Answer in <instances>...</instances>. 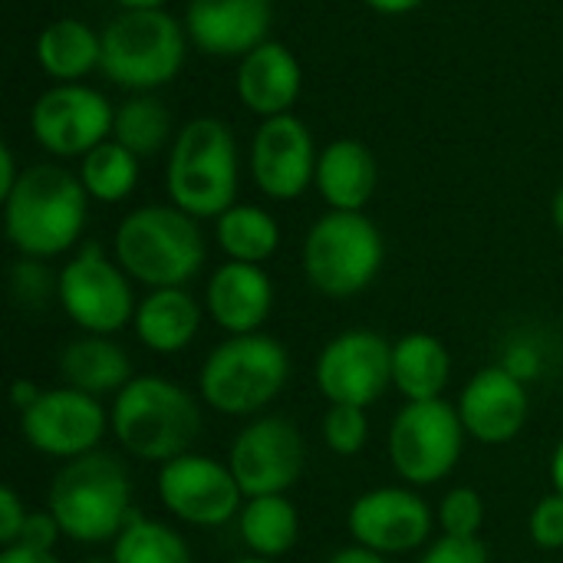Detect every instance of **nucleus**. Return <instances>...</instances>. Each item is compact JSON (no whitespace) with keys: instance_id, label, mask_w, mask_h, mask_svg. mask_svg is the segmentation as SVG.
Segmentation results:
<instances>
[{"instance_id":"obj_5","label":"nucleus","mask_w":563,"mask_h":563,"mask_svg":"<svg viewBox=\"0 0 563 563\" xmlns=\"http://www.w3.org/2000/svg\"><path fill=\"white\" fill-rule=\"evenodd\" d=\"M46 511L63 538L76 544H112L135 515L125 465L109 452H89L66 462L46 495Z\"/></svg>"},{"instance_id":"obj_35","label":"nucleus","mask_w":563,"mask_h":563,"mask_svg":"<svg viewBox=\"0 0 563 563\" xmlns=\"http://www.w3.org/2000/svg\"><path fill=\"white\" fill-rule=\"evenodd\" d=\"M528 531H531V541L541 548V551H563V495L561 492H551L544 495L531 518H528Z\"/></svg>"},{"instance_id":"obj_25","label":"nucleus","mask_w":563,"mask_h":563,"mask_svg":"<svg viewBox=\"0 0 563 563\" xmlns=\"http://www.w3.org/2000/svg\"><path fill=\"white\" fill-rule=\"evenodd\" d=\"M36 63L53 82H86L102 69V30H92L79 16H59L36 36Z\"/></svg>"},{"instance_id":"obj_19","label":"nucleus","mask_w":563,"mask_h":563,"mask_svg":"<svg viewBox=\"0 0 563 563\" xmlns=\"http://www.w3.org/2000/svg\"><path fill=\"white\" fill-rule=\"evenodd\" d=\"M188 43L218 59H241L271 40V0H188L185 7Z\"/></svg>"},{"instance_id":"obj_20","label":"nucleus","mask_w":563,"mask_h":563,"mask_svg":"<svg viewBox=\"0 0 563 563\" xmlns=\"http://www.w3.org/2000/svg\"><path fill=\"white\" fill-rule=\"evenodd\" d=\"M274 310V280L261 264L224 261L211 271L205 287V313L228 336L261 333Z\"/></svg>"},{"instance_id":"obj_42","label":"nucleus","mask_w":563,"mask_h":563,"mask_svg":"<svg viewBox=\"0 0 563 563\" xmlns=\"http://www.w3.org/2000/svg\"><path fill=\"white\" fill-rule=\"evenodd\" d=\"M327 563H389V561H386L383 554H376V551H366V548L353 544V548H343V551L330 554Z\"/></svg>"},{"instance_id":"obj_6","label":"nucleus","mask_w":563,"mask_h":563,"mask_svg":"<svg viewBox=\"0 0 563 563\" xmlns=\"http://www.w3.org/2000/svg\"><path fill=\"white\" fill-rule=\"evenodd\" d=\"M290 379V353L277 336L247 333L218 343L198 369V396L218 416H261Z\"/></svg>"},{"instance_id":"obj_41","label":"nucleus","mask_w":563,"mask_h":563,"mask_svg":"<svg viewBox=\"0 0 563 563\" xmlns=\"http://www.w3.org/2000/svg\"><path fill=\"white\" fill-rule=\"evenodd\" d=\"M369 10H376V13H383V16H406V13H412V10H419L426 0H363Z\"/></svg>"},{"instance_id":"obj_11","label":"nucleus","mask_w":563,"mask_h":563,"mask_svg":"<svg viewBox=\"0 0 563 563\" xmlns=\"http://www.w3.org/2000/svg\"><path fill=\"white\" fill-rule=\"evenodd\" d=\"M115 106L89 82H53L30 109L33 142L53 158H82L112 139Z\"/></svg>"},{"instance_id":"obj_38","label":"nucleus","mask_w":563,"mask_h":563,"mask_svg":"<svg viewBox=\"0 0 563 563\" xmlns=\"http://www.w3.org/2000/svg\"><path fill=\"white\" fill-rule=\"evenodd\" d=\"M59 538H63V531H59V525H56V518L49 511H30L16 544L33 548V551H53Z\"/></svg>"},{"instance_id":"obj_14","label":"nucleus","mask_w":563,"mask_h":563,"mask_svg":"<svg viewBox=\"0 0 563 563\" xmlns=\"http://www.w3.org/2000/svg\"><path fill=\"white\" fill-rule=\"evenodd\" d=\"M320 396L330 406H373L393 386V343L373 330H343L313 366Z\"/></svg>"},{"instance_id":"obj_24","label":"nucleus","mask_w":563,"mask_h":563,"mask_svg":"<svg viewBox=\"0 0 563 563\" xmlns=\"http://www.w3.org/2000/svg\"><path fill=\"white\" fill-rule=\"evenodd\" d=\"M56 366H59V376L66 379V386L89 393L96 399L119 396L135 379L129 353L112 336H96V333H82V336L69 340L63 346Z\"/></svg>"},{"instance_id":"obj_23","label":"nucleus","mask_w":563,"mask_h":563,"mask_svg":"<svg viewBox=\"0 0 563 563\" xmlns=\"http://www.w3.org/2000/svg\"><path fill=\"white\" fill-rule=\"evenodd\" d=\"M201 320L205 310L185 287H162V290H148L139 300L132 330L145 350L158 356H175L195 343Z\"/></svg>"},{"instance_id":"obj_29","label":"nucleus","mask_w":563,"mask_h":563,"mask_svg":"<svg viewBox=\"0 0 563 563\" xmlns=\"http://www.w3.org/2000/svg\"><path fill=\"white\" fill-rule=\"evenodd\" d=\"M175 135L178 129L172 122V112L155 92H129V99L115 106L112 139L125 145L135 158H155L158 152L172 148Z\"/></svg>"},{"instance_id":"obj_32","label":"nucleus","mask_w":563,"mask_h":563,"mask_svg":"<svg viewBox=\"0 0 563 563\" xmlns=\"http://www.w3.org/2000/svg\"><path fill=\"white\" fill-rule=\"evenodd\" d=\"M320 432H323V442L333 455L353 459L369 442V416L360 406H330Z\"/></svg>"},{"instance_id":"obj_18","label":"nucleus","mask_w":563,"mask_h":563,"mask_svg":"<svg viewBox=\"0 0 563 563\" xmlns=\"http://www.w3.org/2000/svg\"><path fill=\"white\" fill-rule=\"evenodd\" d=\"M455 409L468 439L482 445H508L528 426L531 396L525 376H518L511 366H485L465 383Z\"/></svg>"},{"instance_id":"obj_2","label":"nucleus","mask_w":563,"mask_h":563,"mask_svg":"<svg viewBox=\"0 0 563 563\" xmlns=\"http://www.w3.org/2000/svg\"><path fill=\"white\" fill-rule=\"evenodd\" d=\"M112 257L119 267L142 287H185L191 284L208 261V241L198 218L168 205L132 208L115 234Z\"/></svg>"},{"instance_id":"obj_39","label":"nucleus","mask_w":563,"mask_h":563,"mask_svg":"<svg viewBox=\"0 0 563 563\" xmlns=\"http://www.w3.org/2000/svg\"><path fill=\"white\" fill-rule=\"evenodd\" d=\"M20 175H23V168H16V155H13V148H10V145H3V148H0V201L13 191V185L20 181Z\"/></svg>"},{"instance_id":"obj_28","label":"nucleus","mask_w":563,"mask_h":563,"mask_svg":"<svg viewBox=\"0 0 563 563\" xmlns=\"http://www.w3.org/2000/svg\"><path fill=\"white\" fill-rule=\"evenodd\" d=\"M214 244L228 261L264 267L280 247V224L267 208L238 201L221 218H214Z\"/></svg>"},{"instance_id":"obj_16","label":"nucleus","mask_w":563,"mask_h":563,"mask_svg":"<svg viewBox=\"0 0 563 563\" xmlns=\"http://www.w3.org/2000/svg\"><path fill=\"white\" fill-rule=\"evenodd\" d=\"M320 148L300 115L261 119L251 135L247 168L257 191L271 201H297L313 188Z\"/></svg>"},{"instance_id":"obj_9","label":"nucleus","mask_w":563,"mask_h":563,"mask_svg":"<svg viewBox=\"0 0 563 563\" xmlns=\"http://www.w3.org/2000/svg\"><path fill=\"white\" fill-rule=\"evenodd\" d=\"M465 426L462 416L452 402L445 399H429V402H406L386 435V455L393 472L412 485H439L445 482L465 452Z\"/></svg>"},{"instance_id":"obj_44","label":"nucleus","mask_w":563,"mask_h":563,"mask_svg":"<svg viewBox=\"0 0 563 563\" xmlns=\"http://www.w3.org/2000/svg\"><path fill=\"white\" fill-rule=\"evenodd\" d=\"M551 485H554V492L563 495V439L558 442L554 455H551Z\"/></svg>"},{"instance_id":"obj_12","label":"nucleus","mask_w":563,"mask_h":563,"mask_svg":"<svg viewBox=\"0 0 563 563\" xmlns=\"http://www.w3.org/2000/svg\"><path fill=\"white\" fill-rule=\"evenodd\" d=\"M228 465L244 498L287 495L307 465V445L300 429L284 416L251 419L228 449Z\"/></svg>"},{"instance_id":"obj_4","label":"nucleus","mask_w":563,"mask_h":563,"mask_svg":"<svg viewBox=\"0 0 563 563\" xmlns=\"http://www.w3.org/2000/svg\"><path fill=\"white\" fill-rule=\"evenodd\" d=\"M109 432L132 459L162 468L191 452L201 432V406L165 376H135L109 406Z\"/></svg>"},{"instance_id":"obj_46","label":"nucleus","mask_w":563,"mask_h":563,"mask_svg":"<svg viewBox=\"0 0 563 563\" xmlns=\"http://www.w3.org/2000/svg\"><path fill=\"white\" fill-rule=\"evenodd\" d=\"M551 221H554V228L563 234V185L554 191V198H551Z\"/></svg>"},{"instance_id":"obj_13","label":"nucleus","mask_w":563,"mask_h":563,"mask_svg":"<svg viewBox=\"0 0 563 563\" xmlns=\"http://www.w3.org/2000/svg\"><path fill=\"white\" fill-rule=\"evenodd\" d=\"M106 429H109L106 406L96 396L79 393L73 386L43 389L40 399L20 412V432L26 445L40 455L63 459V462L99 452Z\"/></svg>"},{"instance_id":"obj_8","label":"nucleus","mask_w":563,"mask_h":563,"mask_svg":"<svg viewBox=\"0 0 563 563\" xmlns=\"http://www.w3.org/2000/svg\"><path fill=\"white\" fill-rule=\"evenodd\" d=\"M386 241L376 221L366 211H327L320 214L303 238L300 267L307 284L330 297L350 300L363 294L383 271Z\"/></svg>"},{"instance_id":"obj_17","label":"nucleus","mask_w":563,"mask_h":563,"mask_svg":"<svg viewBox=\"0 0 563 563\" xmlns=\"http://www.w3.org/2000/svg\"><path fill=\"white\" fill-rule=\"evenodd\" d=\"M353 544L383 558L412 554L432 544L435 511L412 488H373L363 492L346 515Z\"/></svg>"},{"instance_id":"obj_45","label":"nucleus","mask_w":563,"mask_h":563,"mask_svg":"<svg viewBox=\"0 0 563 563\" xmlns=\"http://www.w3.org/2000/svg\"><path fill=\"white\" fill-rule=\"evenodd\" d=\"M122 10H168L172 0H115Z\"/></svg>"},{"instance_id":"obj_40","label":"nucleus","mask_w":563,"mask_h":563,"mask_svg":"<svg viewBox=\"0 0 563 563\" xmlns=\"http://www.w3.org/2000/svg\"><path fill=\"white\" fill-rule=\"evenodd\" d=\"M0 563H59L53 551H33V548H23V544H13V548H3L0 551Z\"/></svg>"},{"instance_id":"obj_3","label":"nucleus","mask_w":563,"mask_h":563,"mask_svg":"<svg viewBox=\"0 0 563 563\" xmlns=\"http://www.w3.org/2000/svg\"><path fill=\"white\" fill-rule=\"evenodd\" d=\"M238 188L241 152L234 129L214 115L185 122L165 162L168 201L198 221H214L238 205Z\"/></svg>"},{"instance_id":"obj_34","label":"nucleus","mask_w":563,"mask_h":563,"mask_svg":"<svg viewBox=\"0 0 563 563\" xmlns=\"http://www.w3.org/2000/svg\"><path fill=\"white\" fill-rule=\"evenodd\" d=\"M56 280L59 274H53L46 261H36V257H20L10 267V294L26 310L46 307V300L56 297Z\"/></svg>"},{"instance_id":"obj_37","label":"nucleus","mask_w":563,"mask_h":563,"mask_svg":"<svg viewBox=\"0 0 563 563\" xmlns=\"http://www.w3.org/2000/svg\"><path fill=\"white\" fill-rule=\"evenodd\" d=\"M26 518H30V511L20 501V495L10 485H3L0 488V548H13L20 541Z\"/></svg>"},{"instance_id":"obj_7","label":"nucleus","mask_w":563,"mask_h":563,"mask_svg":"<svg viewBox=\"0 0 563 563\" xmlns=\"http://www.w3.org/2000/svg\"><path fill=\"white\" fill-rule=\"evenodd\" d=\"M188 33L168 10H119L102 26V76L125 92H155L178 79Z\"/></svg>"},{"instance_id":"obj_36","label":"nucleus","mask_w":563,"mask_h":563,"mask_svg":"<svg viewBox=\"0 0 563 563\" xmlns=\"http://www.w3.org/2000/svg\"><path fill=\"white\" fill-rule=\"evenodd\" d=\"M419 563H488V548L478 538H435Z\"/></svg>"},{"instance_id":"obj_21","label":"nucleus","mask_w":563,"mask_h":563,"mask_svg":"<svg viewBox=\"0 0 563 563\" xmlns=\"http://www.w3.org/2000/svg\"><path fill=\"white\" fill-rule=\"evenodd\" d=\"M234 92L241 106L261 119L290 115L303 92V66L280 40H267L238 59Z\"/></svg>"},{"instance_id":"obj_26","label":"nucleus","mask_w":563,"mask_h":563,"mask_svg":"<svg viewBox=\"0 0 563 563\" xmlns=\"http://www.w3.org/2000/svg\"><path fill=\"white\" fill-rule=\"evenodd\" d=\"M452 379L449 346L432 333H406L393 343V386L406 402L442 399Z\"/></svg>"},{"instance_id":"obj_22","label":"nucleus","mask_w":563,"mask_h":563,"mask_svg":"<svg viewBox=\"0 0 563 563\" xmlns=\"http://www.w3.org/2000/svg\"><path fill=\"white\" fill-rule=\"evenodd\" d=\"M379 185V165L366 142L333 139L320 148L313 188L330 211H363Z\"/></svg>"},{"instance_id":"obj_10","label":"nucleus","mask_w":563,"mask_h":563,"mask_svg":"<svg viewBox=\"0 0 563 563\" xmlns=\"http://www.w3.org/2000/svg\"><path fill=\"white\" fill-rule=\"evenodd\" d=\"M56 274V300L82 333L115 336L135 320V280L99 244H79Z\"/></svg>"},{"instance_id":"obj_43","label":"nucleus","mask_w":563,"mask_h":563,"mask_svg":"<svg viewBox=\"0 0 563 563\" xmlns=\"http://www.w3.org/2000/svg\"><path fill=\"white\" fill-rule=\"evenodd\" d=\"M40 393H43V389H36L30 379H13V386H10V402H13L16 412H23L26 406H33V402L40 399Z\"/></svg>"},{"instance_id":"obj_31","label":"nucleus","mask_w":563,"mask_h":563,"mask_svg":"<svg viewBox=\"0 0 563 563\" xmlns=\"http://www.w3.org/2000/svg\"><path fill=\"white\" fill-rule=\"evenodd\" d=\"M112 563H191V551H188V541L162 525V521H152L145 515H132L129 525L119 531V538L112 541Z\"/></svg>"},{"instance_id":"obj_27","label":"nucleus","mask_w":563,"mask_h":563,"mask_svg":"<svg viewBox=\"0 0 563 563\" xmlns=\"http://www.w3.org/2000/svg\"><path fill=\"white\" fill-rule=\"evenodd\" d=\"M238 531L244 548L254 558L277 561L297 548L300 538V515L287 495H261L244 498V508L238 515Z\"/></svg>"},{"instance_id":"obj_15","label":"nucleus","mask_w":563,"mask_h":563,"mask_svg":"<svg viewBox=\"0 0 563 563\" xmlns=\"http://www.w3.org/2000/svg\"><path fill=\"white\" fill-rule=\"evenodd\" d=\"M158 501L191 528H221L241 515L244 492L228 462L188 452L158 468Z\"/></svg>"},{"instance_id":"obj_30","label":"nucleus","mask_w":563,"mask_h":563,"mask_svg":"<svg viewBox=\"0 0 563 563\" xmlns=\"http://www.w3.org/2000/svg\"><path fill=\"white\" fill-rule=\"evenodd\" d=\"M79 181L89 195V201L99 205H122L135 188L142 175V158H135L125 145L115 139L96 145L89 155L79 158Z\"/></svg>"},{"instance_id":"obj_1","label":"nucleus","mask_w":563,"mask_h":563,"mask_svg":"<svg viewBox=\"0 0 563 563\" xmlns=\"http://www.w3.org/2000/svg\"><path fill=\"white\" fill-rule=\"evenodd\" d=\"M89 218V195L76 172L40 162L23 168L3 198V231L20 257L53 261L76 251Z\"/></svg>"},{"instance_id":"obj_48","label":"nucleus","mask_w":563,"mask_h":563,"mask_svg":"<svg viewBox=\"0 0 563 563\" xmlns=\"http://www.w3.org/2000/svg\"><path fill=\"white\" fill-rule=\"evenodd\" d=\"M79 563H112V561H106V558H86V561H79Z\"/></svg>"},{"instance_id":"obj_47","label":"nucleus","mask_w":563,"mask_h":563,"mask_svg":"<svg viewBox=\"0 0 563 563\" xmlns=\"http://www.w3.org/2000/svg\"><path fill=\"white\" fill-rule=\"evenodd\" d=\"M228 563H274V561H264V558H254V554H251V558H238V561H228Z\"/></svg>"},{"instance_id":"obj_33","label":"nucleus","mask_w":563,"mask_h":563,"mask_svg":"<svg viewBox=\"0 0 563 563\" xmlns=\"http://www.w3.org/2000/svg\"><path fill=\"white\" fill-rule=\"evenodd\" d=\"M435 525L442 528V534L449 538H478L485 528V501L475 488H452L442 495L439 511H435Z\"/></svg>"}]
</instances>
